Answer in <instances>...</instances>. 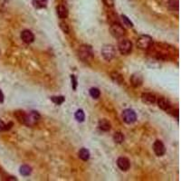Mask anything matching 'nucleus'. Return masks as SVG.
<instances>
[{"label": "nucleus", "mask_w": 181, "mask_h": 181, "mask_svg": "<svg viewBox=\"0 0 181 181\" xmlns=\"http://www.w3.org/2000/svg\"><path fill=\"white\" fill-rule=\"evenodd\" d=\"M79 58L85 63H90L93 58V53L91 46L88 45H82L78 50Z\"/></svg>", "instance_id": "nucleus-1"}, {"label": "nucleus", "mask_w": 181, "mask_h": 181, "mask_svg": "<svg viewBox=\"0 0 181 181\" xmlns=\"http://www.w3.org/2000/svg\"><path fill=\"white\" fill-rule=\"evenodd\" d=\"M153 45V39L149 35H141L137 40V46L141 50H148Z\"/></svg>", "instance_id": "nucleus-2"}, {"label": "nucleus", "mask_w": 181, "mask_h": 181, "mask_svg": "<svg viewBox=\"0 0 181 181\" xmlns=\"http://www.w3.org/2000/svg\"><path fill=\"white\" fill-rule=\"evenodd\" d=\"M118 49L121 54H129L132 51V43L128 39L121 38L118 43Z\"/></svg>", "instance_id": "nucleus-3"}, {"label": "nucleus", "mask_w": 181, "mask_h": 181, "mask_svg": "<svg viewBox=\"0 0 181 181\" xmlns=\"http://www.w3.org/2000/svg\"><path fill=\"white\" fill-rule=\"evenodd\" d=\"M110 32L113 37L115 38H121L123 37V35H125L126 31L123 28V26H121L120 23H113L111 24V27H110Z\"/></svg>", "instance_id": "nucleus-4"}, {"label": "nucleus", "mask_w": 181, "mask_h": 181, "mask_svg": "<svg viewBox=\"0 0 181 181\" xmlns=\"http://www.w3.org/2000/svg\"><path fill=\"white\" fill-rule=\"evenodd\" d=\"M115 54H116L115 48L111 44H106L102 48V55L106 61L110 62L111 60H112L114 58Z\"/></svg>", "instance_id": "nucleus-5"}, {"label": "nucleus", "mask_w": 181, "mask_h": 181, "mask_svg": "<svg viewBox=\"0 0 181 181\" xmlns=\"http://www.w3.org/2000/svg\"><path fill=\"white\" fill-rule=\"evenodd\" d=\"M39 120H40V114L37 112H35V111H32L28 114H26L25 124L26 126L32 127V126L35 125L39 121Z\"/></svg>", "instance_id": "nucleus-6"}, {"label": "nucleus", "mask_w": 181, "mask_h": 181, "mask_svg": "<svg viewBox=\"0 0 181 181\" xmlns=\"http://www.w3.org/2000/svg\"><path fill=\"white\" fill-rule=\"evenodd\" d=\"M122 119L127 124H132L137 120V115L131 109H127L122 112Z\"/></svg>", "instance_id": "nucleus-7"}, {"label": "nucleus", "mask_w": 181, "mask_h": 181, "mask_svg": "<svg viewBox=\"0 0 181 181\" xmlns=\"http://www.w3.org/2000/svg\"><path fill=\"white\" fill-rule=\"evenodd\" d=\"M153 150L158 157H161L166 153V148L161 140H156L153 144Z\"/></svg>", "instance_id": "nucleus-8"}, {"label": "nucleus", "mask_w": 181, "mask_h": 181, "mask_svg": "<svg viewBox=\"0 0 181 181\" xmlns=\"http://www.w3.org/2000/svg\"><path fill=\"white\" fill-rule=\"evenodd\" d=\"M21 39L24 43H31L35 40V35L30 30H24L21 33Z\"/></svg>", "instance_id": "nucleus-9"}, {"label": "nucleus", "mask_w": 181, "mask_h": 181, "mask_svg": "<svg viewBox=\"0 0 181 181\" xmlns=\"http://www.w3.org/2000/svg\"><path fill=\"white\" fill-rule=\"evenodd\" d=\"M157 103H158V106L161 109V110H163V111H169L170 109H171V103H170V102L168 100V99H166V98H164V97H159L158 99V101H157Z\"/></svg>", "instance_id": "nucleus-10"}, {"label": "nucleus", "mask_w": 181, "mask_h": 181, "mask_svg": "<svg viewBox=\"0 0 181 181\" xmlns=\"http://www.w3.org/2000/svg\"><path fill=\"white\" fill-rule=\"evenodd\" d=\"M117 165H118L119 168L121 169V170H123V171L129 170V167H130L129 160L127 158H124V157H120L117 159Z\"/></svg>", "instance_id": "nucleus-11"}, {"label": "nucleus", "mask_w": 181, "mask_h": 181, "mask_svg": "<svg viewBox=\"0 0 181 181\" xmlns=\"http://www.w3.org/2000/svg\"><path fill=\"white\" fill-rule=\"evenodd\" d=\"M156 96L152 93H144L141 94V101L144 103L148 104V105H151V104H154L156 103Z\"/></svg>", "instance_id": "nucleus-12"}, {"label": "nucleus", "mask_w": 181, "mask_h": 181, "mask_svg": "<svg viewBox=\"0 0 181 181\" xmlns=\"http://www.w3.org/2000/svg\"><path fill=\"white\" fill-rule=\"evenodd\" d=\"M130 83H131L132 86L139 87L142 84V83H143L142 75L139 73H136L132 74L131 77H130Z\"/></svg>", "instance_id": "nucleus-13"}, {"label": "nucleus", "mask_w": 181, "mask_h": 181, "mask_svg": "<svg viewBox=\"0 0 181 181\" xmlns=\"http://www.w3.org/2000/svg\"><path fill=\"white\" fill-rule=\"evenodd\" d=\"M98 127H99V129H101V130H103V131H109L111 129V128H112V124H111V122L108 120L102 119L98 122Z\"/></svg>", "instance_id": "nucleus-14"}, {"label": "nucleus", "mask_w": 181, "mask_h": 181, "mask_svg": "<svg viewBox=\"0 0 181 181\" xmlns=\"http://www.w3.org/2000/svg\"><path fill=\"white\" fill-rule=\"evenodd\" d=\"M56 11H57L58 17L61 19H64V18H67V17H68V9L63 5H59L56 8Z\"/></svg>", "instance_id": "nucleus-15"}, {"label": "nucleus", "mask_w": 181, "mask_h": 181, "mask_svg": "<svg viewBox=\"0 0 181 181\" xmlns=\"http://www.w3.org/2000/svg\"><path fill=\"white\" fill-rule=\"evenodd\" d=\"M78 155H79V158H80L82 160L87 161V160L90 158V151H89L87 148H81V149L79 150Z\"/></svg>", "instance_id": "nucleus-16"}, {"label": "nucleus", "mask_w": 181, "mask_h": 181, "mask_svg": "<svg viewBox=\"0 0 181 181\" xmlns=\"http://www.w3.org/2000/svg\"><path fill=\"white\" fill-rule=\"evenodd\" d=\"M14 116L16 117V119L18 120V122L22 123V124H25V121H26V113L23 111H17L14 113Z\"/></svg>", "instance_id": "nucleus-17"}, {"label": "nucleus", "mask_w": 181, "mask_h": 181, "mask_svg": "<svg viewBox=\"0 0 181 181\" xmlns=\"http://www.w3.org/2000/svg\"><path fill=\"white\" fill-rule=\"evenodd\" d=\"M32 4L35 8L41 9L47 6V0H32Z\"/></svg>", "instance_id": "nucleus-18"}, {"label": "nucleus", "mask_w": 181, "mask_h": 181, "mask_svg": "<svg viewBox=\"0 0 181 181\" xmlns=\"http://www.w3.org/2000/svg\"><path fill=\"white\" fill-rule=\"evenodd\" d=\"M113 140L117 144H121L124 141V135L120 131H117L113 135Z\"/></svg>", "instance_id": "nucleus-19"}, {"label": "nucleus", "mask_w": 181, "mask_h": 181, "mask_svg": "<svg viewBox=\"0 0 181 181\" xmlns=\"http://www.w3.org/2000/svg\"><path fill=\"white\" fill-rule=\"evenodd\" d=\"M111 76H112V80H113L115 83H117L118 84H121V83L124 82V79H123V77L121 76L120 73H116V72L112 73Z\"/></svg>", "instance_id": "nucleus-20"}, {"label": "nucleus", "mask_w": 181, "mask_h": 181, "mask_svg": "<svg viewBox=\"0 0 181 181\" xmlns=\"http://www.w3.org/2000/svg\"><path fill=\"white\" fill-rule=\"evenodd\" d=\"M32 172V168L29 167V166H27V165H23V166H21V168H20V174L22 175V176H29L30 174Z\"/></svg>", "instance_id": "nucleus-21"}, {"label": "nucleus", "mask_w": 181, "mask_h": 181, "mask_svg": "<svg viewBox=\"0 0 181 181\" xmlns=\"http://www.w3.org/2000/svg\"><path fill=\"white\" fill-rule=\"evenodd\" d=\"M168 8L171 11H178V0H169Z\"/></svg>", "instance_id": "nucleus-22"}, {"label": "nucleus", "mask_w": 181, "mask_h": 181, "mask_svg": "<svg viewBox=\"0 0 181 181\" xmlns=\"http://www.w3.org/2000/svg\"><path fill=\"white\" fill-rule=\"evenodd\" d=\"M74 117H75L76 121H79V122H83L85 119V115H84V112L83 110H78L74 114Z\"/></svg>", "instance_id": "nucleus-23"}, {"label": "nucleus", "mask_w": 181, "mask_h": 181, "mask_svg": "<svg viewBox=\"0 0 181 181\" xmlns=\"http://www.w3.org/2000/svg\"><path fill=\"white\" fill-rule=\"evenodd\" d=\"M51 100L53 103L60 105V104L63 103V102L65 101V98L63 96H53L51 97Z\"/></svg>", "instance_id": "nucleus-24"}, {"label": "nucleus", "mask_w": 181, "mask_h": 181, "mask_svg": "<svg viewBox=\"0 0 181 181\" xmlns=\"http://www.w3.org/2000/svg\"><path fill=\"white\" fill-rule=\"evenodd\" d=\"M90 95L94 99H98L101 95V92L98 88H91L90 89Z\"/></svg>", "instance_id": "nucleus-25"}, {"label": "nucleus", "mask_w": 181, "mask_h": 181, "mask_svg": "<svg viewBox=\"0 0 181 181\" xmlns=\"http://www.w3.org/2000/svg\"><path fill=\"white\" fill-rule=\"evenodd\" d=\"M108 20L111 24H113V23H119V19H118V17H117V14L115 13H110L108 15Z\"/></svg>", "instance_id": "nucleus-26"}, {"label": "nucleus", "mask_w": 181, "mask_h": 181, "mask_svg": "<svg viewBox=\"0 0 181 181\" xmlns=\"http://www.w3.org/2000/svg\"><path fill=\"white\" fill-rule=\"evenodd\" d=\"M59 26H60V28L62 29V31H63V33H65V34H69V32H70L69 26H68L65 22H61L60 24H59Z\"/></svg>", "instance_id": "nucleus-27"}, {"label": "nucleus", "mask_w": 181, "mask_h": 181, "mask_svg": "<svg viewBox=\"0 0 181 181\" xmlns=\"http://www.w3.org/2000/svg\"><path fill=\"white\" fill-rule=\"evenodd\" d=\"M121 19H122V21H123V23H124L125 26H127L128 27H133V23H132L125 15H122V16H121Z\"/></svg>", "instance_id": "nucleus-28"}, {"label": "nucleus", "mask_w": 181, "mask_h": 181, "mask_svg": "<svg viewBox=\"0 0 181 181\" xmlns=\"http://www.w3.org/2000/svg\"><path fill=\"white\" fill-rule=\"evenodd\" d=\"M71 80H72V86H73V90H76V87H77V80L75 76L73 74L71 75Z\"/></svg>", "instance_id": "nucleus-29"}, {"label": "nucleus", "mask_w": 181, "mask_h": 181, "mask_svg": "<svg viewBox=\"0 0 181 181\" xmlns=\"http://www.w3.org/2000/svg\"><path fill=\"white\" fill-rule=\"evenodd\" d=\"M106 7L113 8L114 7V0H103Z\"/></svg>", "instance_id": "nucleus-30"}, {"label": "nucleus", "mask_w": 181, "mask_h": 181, "mask_svg": "<svg viewBox=\"0 0 181 181\" xmlns=\"http://www.w3.org/2000/svg\"><path fill=\"white\" fill-rule=\"evenodd\" d=\"M6 129V123L2 120H0V131H4Z\"/></svg>", "instance_id": "nucleus-31"}, {"label": "nucleus", "mask_w": 181, "mask_h": 181, "mask_svg": "<svg viewBox=\"0 0 181 181\" xmlns=\"http://www.w3.org/2000/svg\"><path fill=\"white\" fill-rule=\"evenodd\" d=\"M12 126H13V122H9L8 124H6V129H5V130H8V129H10Z\"/></svg>", "instance_id": "nucleus-32"}, {"label": "nucleus", "mask_w": 181, "mask_h": 181, "mask_svg": "<svg viewBox=\"0 0 181 181\" xmlns=\"http://www.w3.org/2000/svg\"><path fill=\"white\" fill-rule=\"evenodd\" d=\"M4 93H3V92L0 90V103H4Z\"/></svg>", "instance_id": "nucleus-33"}]
</instances>
